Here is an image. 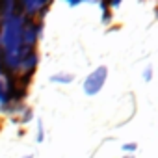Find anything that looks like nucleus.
Masks as SVG:
<instances>
[{"label": "nucleus", "mask_w": 158, "mask_h": 158, "mask_svg": "<svg viewBox=\"0 0 158 158\" xmlns=\"http://www.w3.org/2000/svg\"><path fill=\"white\" fill-rule=\"evenodd\" d=\"M121 149H123L125 152H134V151L138 149V143H125Z\"/></svg>", "instance_id": "6"}, {"label": "nucleus", "mask_w": 158, "mask_h": 158, "mask_svg": "<svg viewBox=\"0 0 158 158\" xmlns=\"http://www.w3.org/2000/svg\"><path fill=\"white\" fill-rule=\"evenodd\" d=\"M10 102V97H8V89H6V82L4 78H0V104H8Z\"/></svg>", "instance_id": "3"}, {"label": "nucleus", "mask_w": 158, "mask_h": 158, "mask_svg": "<svg viewBox=\"0 0 158 158\" xmlns=\"http://www.w3.org/2000/svg\"><path fill=\"white\" fill-rule=\"evenodd\" d=\"M127 158H132V156H127Z\"/></svg>", "instance_id": "10"}, {"label": "nucleus", "mask_w": 158, "mask_h": 158, "mask_svg": "<svg viewBox=\"0 0 158 158\" xmlns=\"http://www.w3.org/2000/svg\"><path fill=\"white\" fill-rule=\"evenodd\" d=\"M143 78H145L147 82H151V78H152V65H147V69L143 73Z\"/></svg>", "instance_id": "8"}, {"label": "nucleus", "mask_w": 158, "mask_h": 158, "mask_svg": "<svg viewBox=\"0 0 158 158\" xmlns=\"http://www.w3.org/2000/svg\"><path fill=\"white\" fill-rule=\"evenodd\" d=\"M32 117H34V110L32 108H26V112L23 114V123H28V121H32Z\"/></svg>", "instance_id": "5"}, {"label": "nucleus", "mask_w": 158, "mask_h": 158, "mask_svg": "<svg viewBox=\"0 0 158 158\" xmlns=\"http://www.w3.org/2000/svg\"><path fill=\"white\" fill-rule=\"evenodd\" d=\"M48 80L56 82V84H71L74 80V74L73 73H58V74H52Z\"/></svg>", "instance_id": "2"}, {"label": "nucleus", "mask_w": 158, "mask_h": 158, "mask_svg": "<svg viewBox=\"0 0 158 158\" xmlns=\"http://www.w3.org/2000/svg\"><path fill=\"white\" fill-rule=\"evenodd\" d=\"M43 139H45V134H43V121L37 119V141L41 143Z\"/></svg>", "instance_id": "4"}, {"label": "nucleus", "mask_w": 158, "mask_h": 158, "mask_svg": "<svg viewBox=\"0 0 158 158\" xmlns=\"http://www.w3.org/2000/svg\"><path fill=\"white\" fill-rule=\"evenodd\" d=\"M106 78H108V67H106V65L97 67V69L86 78V80H84V93H86V95H97V93L102 89Z\"/></svg>", "instance_id": "1"}, {"label": "nucleus", "mask_w": 158, "mask_h": 158, "mask_svg": "<svg viewBox=\"0 0 158 158\" xmlns=\"http://www.w3.org/2000/svg\"><path fill=\"white\" fill-rule=\"evenodd\" d=\"M110 21H112V11L110 10H102V23L108 24Z\"/></svg>", "instance_id": "7"}, {"label": "nucleus", "mask_w": 158, "mask_h": 158, "mask_svg": "<svg viewBox=\"0 0 158 158\" xmlns=\"http://www.w3.org/2000/svg\"><path fill=\"white\" fill-rule=\"evenodd\" d=\"M24 158H34V154H26V156H24Z\"/></svg>", "instance_id": "9"}]
</instances>
